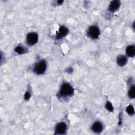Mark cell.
<instances>
[{"label":"cell","mask_w":135,"mask_h":135,"mask_svg":"<svg viewBox=\"0 0 135 135\" xmlns=\"http://www.w3.org/2000/svg\"><path fill=\"white\" fill-rule=\"evenodd\" d=\"M74 93V90L72 86L68 83H64L60 87L59 95L61 97H69L72 95Z\"/></svg>","instance_id":"cell-1"},{"label":"cell","mask_w":135,"mask_h":135,"mask_svg":"<svg viewBox=\"0 0 135 135\" xmlns=\"http://www.w3.org/2000/svg\"><path fill=\"white\" fill-rule=\"evenodd\" d=\"M47 64L45 61L42 60L37 62L33 67V72L36 74H42L46 70Z\"/></svg>","instance_id":"cell-2"},{"label":"cell","mask_w":135,"mask_h":135,"mask_svg":"<svg viewBox=\"0 0 135 135\" xmlns=\"http://www.w3.org/2000/svg\"><path fill=\"white\" fill-rule=\"evenodd\" d=\"M38 41V36L37 33L32 32L28 33L26 37V41L28 45H33L37 43Z\"/></svg>","instance_id":"cell-3"},{"label":"cell","mask_w":135,"mask_h":135,"mask_svg":"<svg viewBox=\"0 0 135 135\" xmlns=\"http://www.w3.org/2000/svg\"><path fill=\"white\" fill-rule=\"evenodd\" d=\"M87 35L89 37L92 39L98 38L100 35V30L98 26L91 25L89 27L87 31Z\"/></svg>","instance_id":"cell-4"},{"label":"cell","mask_w":135,"mask_h":135,"mask_svg":"<svg viewBox=\"0 0 135 135\" xmlns=\"http://www.w3.org/2000/svg\"><path fill=\"white\" fill-rule=\"evenodd\" d=\"M67 130V126L64 122L58 123L55 128V134H64L66 133Z\"/></svg>","instance_id":"cell-5"},{"label":"cell","mask_w":135,"mask_h":135,"mask_svg":"<svg viewBox=\"0 0 135 135\" xmlns=\"http://www.w3.org/2000/svg\"><path fill=\"white\" fill-rule=\"evenodd\" d=\"M103 126L102 123L100 121H95L93 123L91 127V130L96 133H99L102 131Z\"/></svg>","instance_id":"cell-6"},{"label":"cell","mask_w":135,"mask_h":135,"mask_svg":"<svg viewBox=\"0 0 135 135\" xmlns=\"http://www.w3.org/2000/svg\"><path fill=\"white\" fill-rule=\"evenodd\" d=\"M120 6V2L119 1H112L108 6V11L111 12H114L119 9Z\"/></svg>","instance_id":"cell-7"},{"label":"cell","mask_w":135,"mask_h":135,"mask_svg":"<svg viewBox=\"0 0 135 135\" xmlns=\"http://www.w3.org/2000/svg\"><path fill=\"white\" fill-rule=\"evenodd\" d=\"M69 32V30L67 27H66L64 26H61L60 27L58 33H57L56 35V38L57 39H60L64 36H65Z\"/></svg>","instance_id":"cell-8"},{"label":"cell","mask_w":135,"mask_h":135,"mask_svg":"<svg viewBox=\"0 0 135 135\" xmlns=\"http://www.w3.org/2000/svg\"><path fill=\"white\" fill-rule=\"evenodd\" d=\"M128 62V59L127 56L123 55H120L117 57V63L118 65L122 66L125 65Z\"/></svg>","instance_id":"cell-9"},{"label":"cell","mask_w":135,"mask_h":135,"mask_svg":"<svg viewBox=\"0 0 135 135\" xmlns=\"http://www.w3.org/2000/svg\"><path fill=\"white\" fill-rule=\"evenodd\" d=\"M126 54L130 57H133L135 55V46L134 45H128L126 49Z\"/></svg>","instance_id":"cell-10"},{"label":"cell","mask_w":135,"mask_h":135,"mask_svg":"<svg viewBox=\"0 0 135 135\" xmlns=\"http://www.w3.org/2000/svg\"><path fill=\"white\" fill-rule=\"evenodd\" d=\"M28 50L22 45H18L15 49V52L19 54H25L27 52Z\"/></svg>","instance_id":"cell-11"},{"label":"cell","mask_w":135,"mask_h":135,"mask_svg":"<svg viewBox=\"0 0 135 135\" xmlns=\"http://www.w3.org/2000/svg\"><path fill=\"white\" fill-rule=\"evenodd\" d=\"M128 96L131 99H133L135 97V86L132 85L128 91Z\"/></svg>","instance_id":"cell-12"},{"label":"cell","mask_w":135,"mask_h":135,"mask_svg":"<svg viewBox=\"0 0 135 135\" xmlns=\"http://www.w3.org/2000/svg\"><path fill=\"white\" fill-rule=\"evenodd\" d=\"M126 112L130 115H133L134 114V109L132 105H129L126 108Z\"/></svg>","instance_id":"cell-13"},{"label":"cell","mask_w":135,"mask_h":135,"mask_svg":"<svg viewBox=\"0 0 135 135\" xmlns=\"http://www.w3.org/2000/svg\"><path fill=\"white\" fill-rule=\"evenodd\" d=\"M105 108L109 111L112 112L113 110V107L112 106V104L110 101H107L105 104Z\"/></svg>","instance_id":"cell-14"},{"label":"cell","mask_w":135,"mask_h":135,"mask_svg":"<svg viewBox=\"0 0 135 135\" xmlns=\"http://www.w3.org/2000/svg\"><path fill=\"white\" fill-rule=\"evenodd\" d=\"M31 97V91L30 90H27L24 95V99L25 100H28Z\"/></svg>","instance_id":"cell-15"},{"label":"cell","mask_w":135,"mask_h":135,"mask_svg":"<svg viewBox=\"0 0 135 135\" xmlns=\"http://www.w3.org/2000/svg\"><path fill=\"white\" fill-rule=\"evenodd\" d=\"M63 2V1H58L57 2V4H61Z\"/></svg>","instance_id":"cell-16"}]
</instances>
